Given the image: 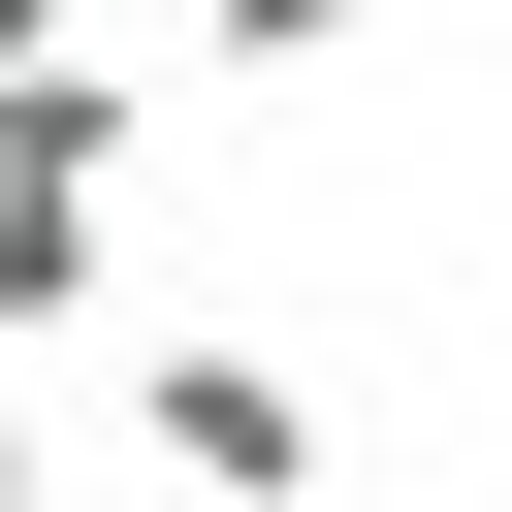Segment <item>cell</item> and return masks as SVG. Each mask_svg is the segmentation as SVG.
<instances>
[{"mask_svg": "<svg viewBox=\"0 0 512 512\" xmlns=\"http://www.w3.org/2000/svg\"><path fill=\"white\" fill-rule=\"evenodd\" d=\"M128 128H160L128 64H32V96H0V320H96V224H128Z\"/></svg>", "mask_w": 512, "mask_h": 512, "instance_id": "cell-1", "label": "cell"}, {"mask_svg": "<svg viewBox=\"0 0 512 512\" xmlns=\"http://www.w3.org/2000/svg\"><path fill=\"white\" fill-rule=\"evenodd\" d=\"M128 448H160L192 512H320V384H288L256 320H160V352H128Z\"/></svg>", "mask_w": 512, "mask_h": 512, "instance_id": "cell-2", "label": "cell"}, {"mask_svg": "<svg viewBox=\"0 0 512 512\" xmlns=\"http://www.w3.org/2000/svg\"><path fill=\"white\" fill-rule=\"evenodd\" d=\"M352 32H384V0H224V64H352Z\"/></svg>", "mask_w": 512, "mask_h": 512, "instance_id": "cell-3", "label": "cell"}, {"mask_svg": "<svg viewBox=\"0 0 512 512\" xmlns=\"http://www.w3.org/2000/svg\"><path fill=\"white\" fill-rule=\"evenodd\" d=\"M32 64H96V0H0V96H32Z\"/></svg>", "mask_w": 512, "mask_h": 512, "instance_id": "cell-4", "label": "cell"}, {"mask_svg": "<svg viewBox=\"0 0 512 512\" xmlns=\"http://www.w3.org/2000/svg\"><path fill=\"white\" fill-rule=\"evenodd\" d=\"M0 512H64V448H32V384H0Z\"/></svg>", "mask_w": 512, "mask_h": 512, "instance_id": "cell-5", "label": "cell"}]
</instances>
